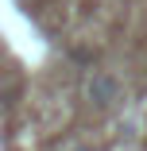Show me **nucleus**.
Segmentation results:
<instances>
[{
    "label": "nucleus",
    "mask_w": 147,
    "mask_h": 151,
    "mask_svg": "<svg viewBox=\"0 0 147 151\" xmlns=\"http://www.w3.org/2000/svg\"><path fill=\"white\" fill-rule=\"evenodd\" d=\"M116 97H120V81L108 78V74H93V81H89V101L105 109V105H112Z\"/></svg>",
    "instance_id": "nucleus-1"
},
{
    "label": "nucleus",
    "mask_w": 147,
    "mask_h": 151,
    "mask_svg": "<svg viewBox=\"0 0 147 151\" xmlns=\"http://www.w3.org/2000/svg\"><path fill=\"white\" fill-rule=\"evenodd\" d=\"M74 151H93V147H74Z\"/></svg>",
    "instance_id": "nucleus-2"
}]
</instances>
